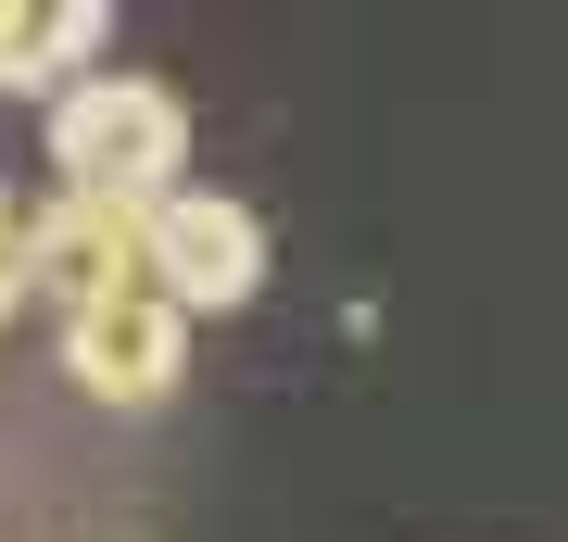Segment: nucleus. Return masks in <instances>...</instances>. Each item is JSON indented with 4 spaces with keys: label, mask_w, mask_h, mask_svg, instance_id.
<instances>
[{
    "label": "nucleus",
    "mask_w": 568,
    "mask_h": 542,
    "mask_svg": "<svg viewBox=\"0 0 568 542\" xmlns=\"http://www.w3.org/2000/svg\"><path fill=\"white\" fill-rule=\"evenodd\" d=\"M63 366H77L89 403H164V391H178V366H190V316H178V303H152V290L89 303V316H63Z\"/></svg>",
    "instance_id": "3"
},
{
    "label": "nucleus",
    "mask_w": 568,
    "mask_h": 542,
    "mask_svg": "<svg viewBox=\"0 0 568 542\" xmlns=\"http://www.w3.org/2000/svg\"><path fill=\"white\" fill-rule=\"evenodd\" d=\"M265 215L227 190H164L140 215V290L178 303V316H241V303L265 290Z\"/></svg>",
    "instance_id": "2"
},
{
    "label": "nucleus",
    "mask_w": 568,
    "mask_h": 542,
    "mask_svg": "<svg viewBox=\"0 0 568 542\" xmlns=\"http://www.w3.org/2000/svg\"><path fill=\"white\" fill-rule=\"evenodd\" d=\"M13 303H26V215H13V190H0V328H13Z\"/></svg>",
    "instance_id": "6"
},
{
    "label": "nucleus",
    "mask_w": 568,
    "mask_h": 542,
    "mask_svg": "<svg viewBox=\"0 0 568 542\" xmlns=\"http://www.w3.org/2000/svg\"><path fill=\"white\" fill-rule=\"evenodd\" d=\"M114 39V0H0V89H77L89 51Z\"/></svg>",
    "instance_id": "5"
},
{
    "label": "nucleus",
    "mask_w": 568,
    "mask_h": 542,
    "mask_svg": "<svg viewBox=\"0 0 568 542\" xmlns=\"http://www.w3.org/2000/svg\"><path fill=\"white\" fill-rule=\"evenodd\" d=\"M26 290H51L63 316H89V303H126V290H140V215L51 190L39 215H26Z\"/></svg>",
    "instance_id": "4"
},
{
    "label": "nucleus",
    "mask_w": 568,
    "mask_h": 542,
    "mask_svg": "<svg viewBox=\"0 0 568 542\" xmlns=\"http://www.w3.org/2000/svg\"><path fill=\"white\" fill-rule=\"evenodd\" d=\"M51 177L77 202H114V215H152L164 190H190V101L164 76H126V63H89L77 89L51 101Z\"/></svg>",
    "instance_id": "1"
}]
</instances>
